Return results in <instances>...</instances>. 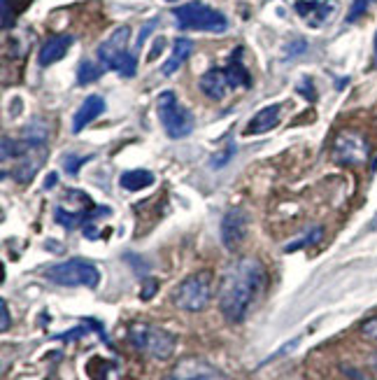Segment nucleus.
<instances>
[{
  "label": "nucleus",
  "mask_w": 377,
  "mask_h": 380,
  "mask_svg": "<svg viewBox=\"0 0 377 380\" xmlns=\"http://www.w3.org/2000/svg\"><path fill=\"white\" fill-rule=\"evenodd\" d=\"M47 152L45 147H35V149H28L26 154H21L19 159H14V166H12V178L17 182H28V180L35 178V173L40 171L42 161H45Z\"/></svg>",
  "instance_id": "obj_12"
},
{
  "label": "nucleus",
  "mask_w": 377,
  "mask_h": 380,
  "mask_svg": "<svg viewBox=\"0 0 377 380\" xmlns=\"http://www.w3.org/2000/svg\"><path fill=\"white\" fill-rule=\"evenodd\" d=\"M193 54V42L188 40V37H177V40L173 42V54H171V59L166 61V64H163V75H166V77H171V75H175L180 70L182 66L186 64V59L188 56Z\"/></svg>",
  "instance_id": "obj_17"
},
{
  "label": "nucleus",
  "mask_w": 377,
  "mask_h": 380,
  "mask_svg": "<svg viewBox=\"0 0 377 380\" xmlns=\"http://www.w3.org/2000/svg\"><path fill=\"white\" fill-rule=\"evenodd\" d=\"M128 40H130V28L119 26L112 30V35L98 47V61L108 70H117L122 77H133L137 70V59L135 54L128 52Z\"/></svg>",
  "instance_id": "obj_3"
},
{
  "label": "nucleus",
  "mask_w": 377,
  "mask_h": 380,
  "mask_svg": "<svg viewBox=\"0 0 377 380\" xmlns=\"http://www.w3.org/2000/svg\"><path fill=\"white\" fill-rule=\"evenodd\" d=\"M266 269L256 257H240L226 269L219 283V310L231 325H238L249 315L251 306L266 287Z\"/></svg>",
  "instance_id": "obj_1"
},
{
  "label": "nucleus",
  "mask_w": 377,
  "mask_h": 380,
  "mask_svg": "<svg viewBox=\"0 0 377 380\" xmlns=\"http://www.w3.org/2000/svg\"><path fill=\"white\" fill-rule=\"evenodd\" d=\"M91 157H75V154H68V157H63V168H66L68 175H77V171L81 166L86 164Z\"/></svg>",
  "instance_id": "obj_24"
},
{
  "label": "nucleus",
  "mask_w": 377,
  "mask_h": 380,
  "mask_svg": "<svg viewBox=\"0 0 377 380\" xmlns=\"http://www.w3.org/2000/svg\"><path fill=\"white\" fill-rule=\"evenodd\" d=\"M173 17L184 30H205V33H226L229 19L205 3H186L173 10Z\"/></svg>",
  "instance_id": "obj_4"
},
{
  "label": "nucleus",
  "mask_w": 377,
  "mask_h": 380,
  "mask_svg": "<svg viewBox=\"0 0 377 380\" xmlns=\"http://www.w3.org/2000/svg\"><path fill=\"white\" fill-rule=\"evenodd\" d=\"M361 334L366 336L368 341H375V343H377V315L363 322V325H361Z\"/></svg>",
  "instance_id": "obj_26"
},
{
  "label": "nucleus",
  "mask_w": 377,
  "mask_h": 380,
  "mask_svg": "<svg viewBox=\"0 0 377 380\" xmlns=\"http://www.w3.org/2000/svg\"><path fill=\"white\" fill-rule=\"evenodd\" d=\"M156 289H159V283H156L154 278H144L142 280V292H140V298H144V301H149L154 294H156Z\"/></svg>",
  "instance_id": "obj_25"
},
{
  "label": "nucleus",
  "mask_w": 377,
  "mask_h": 380,
  "mask_svg": "<svg viewBox=\"0 0 377 380\" xmlns=\"http://www.w3.org/2000/svg\"><path fill=\"white\" fill-rule=\"evenodd\" d=\"M56 180H59V175H56V173H49L47 180H45V189H54V187H56Z\"/></svg>",
  "instance_id": "obj_32"
},
{
  "label": "nucleus",
  "mask_w": 377,
  "mask_h": 380,
  "mask_svg": "<svg viewBox=\"0 0 377 380\" xmlns=\"http://www.w3.org/2000/svg\"><path fill=\"white\" fill-rule=\"evenodd\" d=\"M247 236V215L240 208H231L222 217V243L229 250H235Z\"/></svg>",
  "instance_id": "obj_11"
},
{
  "label": "nucleus",
  "mask_w": 377,
  "mask_h": 380,
  "mask_svg": "<svg viewBox=\"0 0 377 380\" xmlns=\"http://www.w3.org/2000/svg\"><path fill=\"white\" fill-rule=\"evenodd\" d=\"M235 152H238V147H235V142H229V145H226V149L222 154H215V157H212V168H224L226 164H229L231 159L235 157Z\"/></svg>",
  "instance_id": "obj_23"
},
{
  "label": "nucleus",
  "mask_w": 377,
  "mask_h": 380,
  "mask_svg": "<svg viewBox=\"0 0 377 380\" xmlns=\"http://www.w3.org/2000/svg\"><path fill=\"white\" fill-rule=\"evenodd\" d=\"M128 343L140 354H147V357L171 359L175 354V348H177V339L163 327L135 322V325L128 327Z\"/></svg>",
  "instance_id": "obj_2"
},
{
  "label": "nucleus",
  "mask_w": 377,
  "mask_h": 380,
  "mask_svg": "<svg viewBox=\"0 0 377 380\" xmlns=\"http://www.w3.org/2000/svg\"><path fill=\"white\" fill-rule=\"evenodd\" d=\"M47 280H52L54 285H61V287L96 289L100 285V271L96 264H91V261L75 257V259L59 261V264L49 266Z\"/></svg>",
  "instance_id": "obj_5"
},
{
  "label": "nucleus",
  "mask_w": 377,
  "mask_h": 380,
  "mask_svg": "<svg viewBox=\"0 0 377 380\" xmlns=\"http://www.w3.org/2000/svg\"><path fill=\"white\" fill-rule=\"evenodd\" d=\"M163 47H166V40H163V37H156V40H154V49L149 52L147 61H154L156 56H159V54L163 52Z\"/></svg>",
  "instance_id": "obj_30"
},
{
  "label": "nucleus",
  "mask_w": 377,
  "mask_h": 380,
  "mask_svg": "<svg viewBox=\"0 0 377 380\" xmlns=\"http://www.w3.org/2000/svg\"><path fill=\"white\" fill-rule=\"evenodd\" d=\"M373 227H377V215H375V222H373Z\"/></svg>",
  "instance_id": "obj_34"
},
{
  "label": "nucleus",
  "mask_w": 377,
  "mask_h": 380,
  "mask_svg": "<svg viewBox=\"0 0 377 380\" xmlns=\"http://www.w3.org/2000/svg\"><path fill=\"white\" fill-rule=\"evenodd\" d=\"M229 89H231V82L229 77H226V70H222V68H212V70H207L203 77H200V91H203L207 98H212V101H222Z\"/></svg>",
  "instance_id": "obj_16"
},
{
  "label": "nucleus",
  "mask_w": 377,
  "mask_h": 380,
  "mask_svg": "<svg viewBox=\"0 0 377 380\" xmlns=\"http://www.w3.org/2000/svg\"><path fill=\"white\" fill-rule=\"evenodd\" d=\"M89 329H84V327H77V329H72V332H68V334H59L56 339H61V341H75V339H79V336H84Z\"/></svg>",
  "instance_id": "obj_28"
},
{
  "label": "nucleus",
  "mask_w": 377,
  "mask_h": 380,
  "mask_svg": "<svg viewBox=\"0 0 377 380\" xmlns=\"http://www.w3.org/2000/svg\"><path fill=\"white\" fill-rule=\"evenodd\" d=\"M0 313H3V322H0V329L8 332L10 329V310H8V301H0Z\"/></svg>",
  "instance_id": "obj_29"
},
{
  "label": "nucleus",
  "mask_w": 377,
  "mask_h": 380,
  "mask_svg": "<svg viewBox=\"0 0 377 380\" xmlns=\"http://www.w3.org/2000/svg\"><path fill=\"white\" fill-rule=\"evenodd\" d=\"M108 68H105L103 64H93V61H81L79 68H77V84H91L96 82V79L103 75Z\"/></svg>",
  "instance_id": "obj_20"
},
{
  "label": "nucleus",
  "mask_w": 377,
  "mask_h": 380,
  "mask_svg": "<svg viewBox=\"0 0 377 380\" xmlns=\"http://www.w3.org/2000/svg\"><path fill=\"white\" fill-rule=\"evenodd\" d=\"M12 19H14V17L10 15V0H3V28L5 30L12 26Z\"/></svg>",
  "instance_id": "obj_31"
},
{
  "label": "nucleus",
  "mask_w": 377,
  "mask_h": 380,
  "mask_svg": "<svg viewBox=\"0 0 377 380\" xmlns=\"http://www.w3.org/2000/svg\"><path fill=\"white\" fill-rule=\"evenodd\" d=\"M322 236H324L322 227H312L310 231H305L298 240L289 243V245L284 247V252H296V250H303V247H307V245H314V243L322 240Z\"/></svg>",
  "instance_id": "obj_21"
},
{
  "label": "nucleus",
  "mask_w": 377,
  "mask_h": 380,
  "mask_svg": "<svg viewBox=\"0 0 377 380\" xmlns=\"http://www.w3.org/2000/svg\"><path fill=\"white\" fill-rule=\"evenodd\" d=\"M156 23H159V19H152V21H147L144 23V28L140 30V35H137V49H142V45H144V40L149 37V33L156 28Z\"/></svg>",
  "instance_id": "obj_27"
},
{
  "label": "nucleus",
  "mask_w": 377,
  "mask_h": 380,
  "mask_svg": "<svg viewBox=\"0 0 377 380\" xmlns=\"http://www.w3.org/2000/svg\"><path fill=\"white\" fill-rule=\"evenodd\" d=\"M375 371H377V359H375Z\"/></svg>",
  "instance_id": "obj_36"
},
{
  "label": "nucleus",
  "mask_w": 377,
  "mask_h": 380,
  "mask_svg": "<svg viewBox=\"0 0 377 380\" xmlns=\"http://www.w3.org/2000/svg\"><path fill=\"white\" fill-rule=\"evenodd\" d=\"M210 298H212V273L210 271L191 273V276L184 278L177 287L173 289V303L180 310H186V313L205 310Z\"/></svg>",
  "instance_id": "obj_6"
},
{
  "label": "nucleus",
  "mask_w": 377,
  "mask_h": 380,
  "mask_svg": "<svg viewBox=\"0 0 377 380\" xmlns=\"http://www.w3.org/2000/svg\"><path fill=\"white\" fill-rule=\"evenodd\" d=\"M226 77H229L231 86H242V89H249L251 86V75L249 70L244 68V64L240 61V52L233 54V59H231V64L226 66Z\"/></svg>",
  "instance_id": "obj_19"
},
{
  "label": "nucleus",
  "mask_w": 377,
  "mask_h": 380,
  "mask_svg": "<svg viewBox=\"0 0 377 380\" xmlns=\"http://www.w3.org/2000/svg\"><path fill=\"white\" fill-rule=\"evenodd\" d=\"M375 124H377V120H375Z\"/></svg>",
  "instance_id": "obj_37"
},
{
  "label": "nucleus",
  "mask_w": 377,
  "mask_h": 380,
  "mask_svg": "<svg viewBox=\"0 0 377 380\" xmlns=\"http://www.w3.org/2000/svg\"><path fill=\"white\" fill-rule=\"evenodd\" d=\"M373 61H375V68H377V33H375V45H373Z\"/></svg>",
  "instance_id": "obj_33"
},
{
  "label": "nucleus",
  "mask_w": 377,
  "mask_h": 380,
  "mask_svg": "<svg viewBox=\"0 0 377 380\" xmlns=\"http://www.w3.org/2000/svg\"><path fill=\"white\" fill-rule=\"evenodd\" d=\"M70 45H72V35H68V33H59V35L47 37L45 45H42L40 52H37V64H40L42 68L59 64L63 56L68 54Z\"/></svg>",
  "instance_id": "obj_13"
},
{
  "label": "nucleus",
  "mask_w": 377,
  "mask_h": 380,
  "mask_svg": "<svg viewBox=\"0 0 377 380\" xmlns=\"http://www.w3.org/2000/svg\"><path fill=\"white\" fill-rule=\"evenodd\" d=\"M293 8H296L298 17L303 19L307 26L322 28L338 12V3L336 0H296Z\"/></svg>",
  "instance_id": "obj_10"
},
{
  "label": "nucleus",
  "mask_w": 377,
  "mask_h": 380,
  "mask_svg": "<svg viewBox=\"0 0 377 380\" xmlns=\"http://www.w3.org/2000/svg\"><path fill=\"white\" fill-rule=\"evenodd\" d=\"M331 157L336 164L342 166H361L366 164L370 157V142L363 133L354 129L340 131L333 140V149H331Z\"/></svg>",
  "instance_id": "obj_8"
},
{
  "label": "nucleus",
  "mask_w": 377,
  "mask_h": 380,
  "mask_svg": "<svg viewBox=\"0 0 377 380\" xmlns=\"http://www.w3.org/2000/svg\"><path fill=\"white\" fill-rule=\"evenodd\" d=\"M156 112H159L161 126L166 131L168 138L180 140L186 138L193 131V115L177 101L175 91H163L156 98Z\"/></svg>",
  "instance_id": "obj_7"
},
{
  "label": "nucleus",
  "mask_w": 377,
  "mask_h": 380,
  "mask_svg": "<svg viewBox=\"0 0 377 380\" xmlns=\"http://www.w3.org/2000/svg\"><path fill=\"white\" fill-rule=\"evenodd\" d=\"M156 182L154 173L152 171H142V168H135V171H126L122 173L119 178V184L124 187L126 191H140V189H147Z\"/></svg>",
  "instance_id": "obj_18"
},
{
  "label": "nucleus",
  "mask_w": 377,
  "mask_h": 380,
  "mask_svg": "<svg viewBox=\"0 0 377 380\" xmlns=\"http://www.w3.org/2000/svg\"><path fill=\"white\" fill-rule=\"evenodd\" d=\"M373 3H375V0H351V8L347 12V23L359 21V19L370 10V5H373Z\"/></svg>",
  "instance_id": "obj_22"
},
{
  "label": "nucleus",
  "mask_w": 377,
  "mask_h": 380,
  "mask_svg": "<svg viewBox=\"0 0 377 380\" xmlns=\"http://www.w3.org/2000/svg\"><path fill=\"white\" fill-rule=\"evenodd\" d=\"M166 380H233V378L226 376L222 369H217L215 364L205 362V359L186 357L173 366V371L168 373Z\"/></svg>",
  "instance_id": "obj_9"
},
{
  "label": "nucleus",
  "mask_w": 377,
  "mask_h": 380,
  "mask_svg": "<svg viewBox=\"0 0 377 380\" xmlns=\"http://www.w3.org/2000/svg\"><path fill=\"white\" fill-rule=\"evenodd\" d=\"M103 112H105V98L103 96H98V93L86 96V101L79 105V110L75 112V117H72V131L75 133L84 131L93 120H98Z\"/></svg>",
  "instance_id": "obj_14"
},
{
  "label": "nucleus",
  "mask_w": 377,
  "mask_h": 380,
  "mask_svg": "<svg viewBox=\"0 0 377 380\" xmlns=\"http://www.w3.org/2000/svg\"><path fill=\"white\" fill-rule=\"evenodd\" d=\"M168 3H177V0H168Z\"/></svg>",
  "instance_id": "obj_35"
},
{
  "label": "nucleus",
  "mask_w": 377,
  "mask_h": 380,
  "mask_svg": "<svg viewBox=\"0 0 377 380\" xmlns=\"http://www.w3.org/2000/svg\"><path fill=\"white\" fill-rule=\"evenodd\" d=\"M280 117H282V105H268V108H263L256 112L254 117H251L249 126L244 129V135H263L268 133V131H273L275 126L280 124Z\"/></svg>",
  "instance_id": "obj_15"
}]
</instances>
